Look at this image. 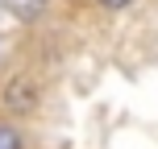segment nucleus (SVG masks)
Masks as SVG:
<instances>
[{"mask_svg": "<svg viewBox=\"0 0 158 149\" xmlns=\"http://www.w3.org/2000/svg\"><path fill=\"white\" fill-rule=\"evenodd\" d=\"M0 149H21V133L8 124H0Z\"/></svg>", "mask_w": 158, "mask_h": 149, "instance_id": "nucleus-3", "label": "nucleus"}, {"mask_svg": "<svg viewBox=\"0 0 158 149\" xmlns=\"http://www.w3.org/2000/svg\"><path fill=\"white\" fill-rule=\"evenodd\" d=\"M8 8H13L21 21H38L42 8H46V0H8Z\"/></svg>", "mask_w": 158, "mask_h": 149, "instance_id": "nucleus-2", "label": "nucleus"}, {"mask_svg": "<svg viewBox=\"0 0 158 149\" xmlns=\"http://www.w3.org/2000/svg\"><path fill=\"white\" fill-rule=\"evenodd\" d=\"M42 100V87L33 75H13L4 87H0V108L8 112V116H29L33 108H38Z\"/></svg>", "mask_w": 158, "mask_h": 149, "instance_id": "nucleus-1", "label": "nucleus"}, {"mask_svg": "<svg viewBox=\"0 0 158 149\" xmlns=\"http://www.w3.org/2000/svg\"><path fill=\"white\" fill-rule=\"evenodd\" d=\"M104 8H125V4H133V0H100Z\"/></svg>", "mask_w": 158, "mask_h": 149, "instance_id": "nucleus-4", "label": "nucleus"}]
</instances>
